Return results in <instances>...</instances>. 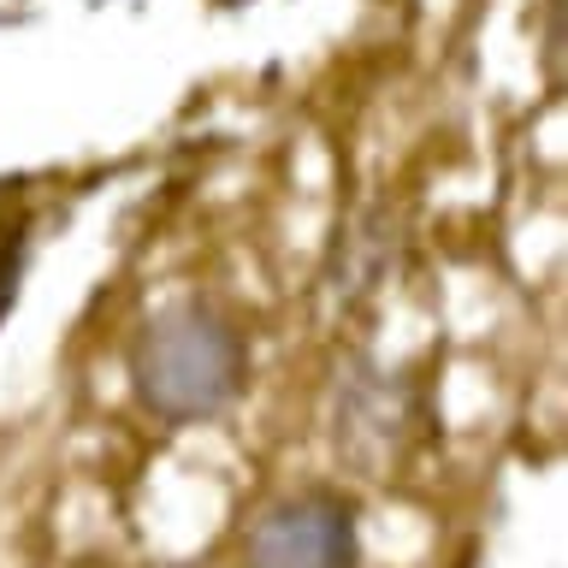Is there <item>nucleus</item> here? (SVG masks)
<instances>
[{
	"label": "nucleus",
	"instance_id": "1",
	"mask_svg": "<svg viewBox=\"0 0 568 568\" xmlns=\"http://www.w3.org/2000/svg\"><path fill=\"white\" fill-rule=\"evenodd\" d=\"M248 385V344L213 302H172L131 344V390L154 420H213Z\"/></svg>",
	"mask_w": 568,
	"mask_h": 568
},
{
	"label": "nucleus",
	"instance_id": "2",
	"mask_svg": "<svg viewBox=\"0 0 568 568\" xmlns=\"http://www.w3.org/2000/svg\"><path fill=\"white\" fill-rule=\"evenodd\" d=\"M426 438H433V397L415 373L379 367L373 355H355L337 373L332 444L349 468H362L367 479H390V468H403Z\"/></svg>",
	"mask_w": 568,
	"mask_h": 568
},
{
	"label": "nucleus",
	"instance_id": "3",
	"mask_svg": "<svg viewBox=\"0 0 568 568\" xmlns=\"http://www.w3.org/2000/svg\"><path fill=\"white\" fill-rule=\"evenodd\" d=\"M243 568H362L355 504L332 486H302L255 515Z\"/></svg>",
	"mask_w": 568,
	"mask_h": 568
},
{
	"label": "nucleus",
	"instance_id": "4",
	"mask_svg": "<svg viewBox=\"0 0 568 568\" xmlns=\"http://www.w3.org/2000/svg\"><path fill=\"white\" fill-rule=\"evenodd\" d=\"M403 248H408V231H403V213L385 207V202H367L355 207L349 220H337L332 231V248H326V266H320V284L337 308H367L373 296L397 278L403 266Z\"/></svg>",
	"mask_w": 568,
	"mask_h": 568
},
{
	"label": "nucleus",
	"instance_id": "5",
	"mask_svg": "<svg viewBox=\"0 0 568 568\" xmlns=\"http://www.w3.org/2000/svg\"><path fill=\"white\" fill-rule=\"evenodd\" d=\"M24 273H30V213H7L0 220V326L18 308Z\"/></svg>",
	"mask_w": 568,
	"mask_h": 568
},
{
	"label": "nucleus",
	"instance_id": "6",
	"mask_svg": "<svg viewBox=\"0 0 568 568\" xmlns=\"http://www.w3.org/2000/svg\"><path fill=\"white\" fill-rule=\"evenodd\" d=\"M213 7H220V12H237V7H248V0H213Z\"/></svg>",
	"mask_w": 568,
	"mask_h": 568
}]
</instances>
